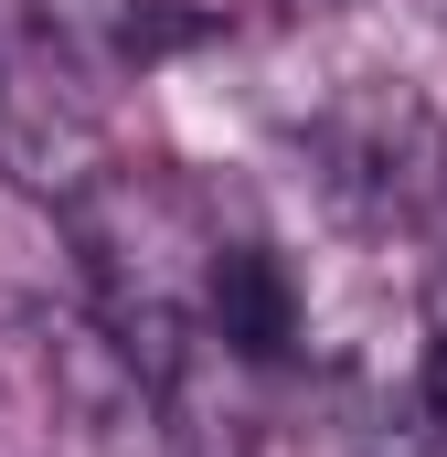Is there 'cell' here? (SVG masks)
I'll list each match as a JSON object with an SVG mask.
<instances>
[{
	"instance_id": "obj_1",
	"label": "cell",
	"mask_w": 447,
	"mask_h": 457,
	"mask_svg": "<svg viewBox=\"0 0 447 457\" xmlns=\"http://www.w3.org/2000/svg\"><path fill=\"white\" fill-rule=\"evenodd\" d=\"M309 149H320V192H331L341 213H362V224L426 213L437 181H447V128L426 117L416 86H351L309 128Z\"/></svg>"
},
{
	"instance_id": "obj_2",
	"label": "cell",
	"mask_w": 447,
	"mask_h": 457,
	"mask_svg": "<svg viewBox=\"0 0 447 457\" xmlns=\"http://www.w3.org/2000/svg\"><path fill=\"white\" fill-rule=\"evenodd\" d=\"M54 394H64L86 457H160V394H149V361H128L107 330H64V351H54Z\"/></svg>"
},
{
	"instance_id": "obj_3",
	"label": "cell",
	"mask_w": 447,
	"mask_h": 457,
	"mask_svg": "<svg viewBox=\"0 0 447 457\" xmlns=\"http://www.w3.org/2000/svg\"><path fill=\"white\" fill-rule=\"evenodd\" d=\"M203 309H214L224 351H245V361H288L299 330H309L299 277H288L266 245H214V266H203Z\"/></svg>"
},
{
	"instance_id": "obj_4",
	"label": "cell",
	"mask_w": 447,
	"mask_h": 457,
	"mask_svg": "<svg viewBox=\"0 0 447 457\" xmlns=\"http://www.w3.org/2000/svg\"><path fill=\"white\" fill-rule=\"evenodd\" d=\"M416 404H426V426L447 436V330L426 341V372H416Z\"/></svg>"
}]
</instances>
